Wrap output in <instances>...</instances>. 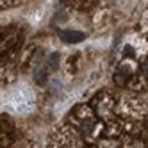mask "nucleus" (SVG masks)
<instances>
[{
	"label": "nucleus",
	"mask_w": 148,
	"mask_h": 148,
	"mask_svg": "<svg viewBox=\"0 0 148 148\" xmlns=\"http://www.w3.org/2000/svg\"><path fill=\"white\" fill-rule=\"evenodd\" d=\"M61 41H64V43H79V41H82L84 38H86V34L80 32V30H71V29H66L62 30V32L59 34Z\"/></svg>",
	"instance_id": "nucleus-1"
},
{
	"label": "nucleus",
	"mask_w": 148,
	"mask_h": 148,
	"mask_svg": "<svg viewBox=\"0 0 148 148\" xmlns=\"http://www.w3.org/2000/svg\"><path fill=\"white\" fill-rule=\"evenodd\" d=\"M57 64H59V56H57V54H52L50 59H48V66H50L52 70H57Z\"/></svg>",
	"instance_id": "nucleus-2"
},
{
	"label": "nucleus",
	"mask_w": 148,
	"mask_h": 148,
	"mask_svg": "<svg viewBox=\"0 0 148 148\" xmlns=\"http://www.w3.org/2000/svg\"><path fill=\"white\" fill-rule=\"evenodd\" d=\"M45 73H47L45 70H39V71L36 73V82H38V84H41V86H43L45 80H47V79H45Z\"/></svg>",
	"instance_id": "nucleus-3"
}]
</instances>
